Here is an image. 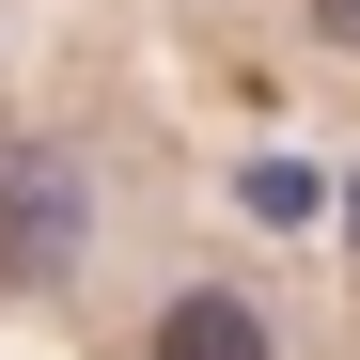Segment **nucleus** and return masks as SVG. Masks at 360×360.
Here are the masks:
<instances>
[{
    "label": "nucleus",
    "instance_id": "f257e3e1",
    "mask_svg": "<svg viewBox=\"0 0 360 360\" xmlns=\"http://www.w3.org/2000/svg\"><path fill=\"white\" fill-rule=\"evenodd\" d=\"M79 251H94L79 157H63V141H0V282H16V297H63Z\"/></svg>",
    "mask_w": 360,
    "mask_h": 360
},
{
    "label": "nucleus",
    "instance_id": "7ed1b4c3",
    "mask_svg": "<svg viewBox=\"0 0 360 360\" xmlns=\"http://www.w3.org/2000/svg\"><path fill=\"white\" fill-rule=\"evenodd\" d=\"M314 32H345V47H360V0H314Z\"/></svg>",
    "mask_w": 360,
    "mask_h": 360
},
{
    "label": "nucleus",
    "instance_id": "f03ea898",
    "mask_svg": "<svg viewBox=\"0 0 360 360\" xmlns=\"http://www.w3.org/2000/svg\"><path fill=\"white\" fill-rule=\"evenodd\" d=\"M157 360H282V345H266V314H251V297H219V282H188V297L157 314Z\"/></svg>",
    "mask_w": 360,
    "mask_h": 360
}]
</instances>
